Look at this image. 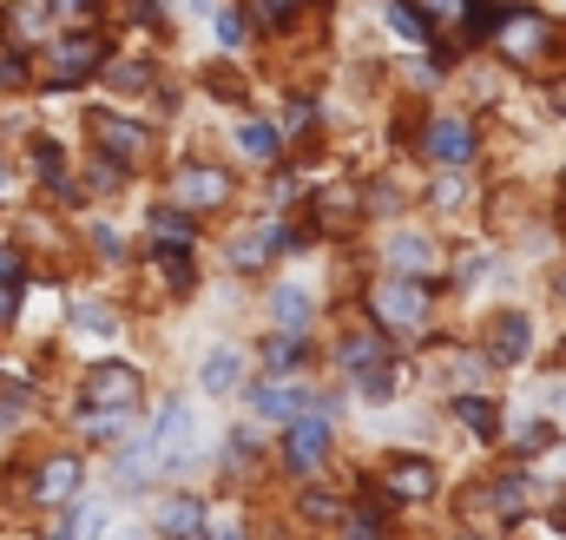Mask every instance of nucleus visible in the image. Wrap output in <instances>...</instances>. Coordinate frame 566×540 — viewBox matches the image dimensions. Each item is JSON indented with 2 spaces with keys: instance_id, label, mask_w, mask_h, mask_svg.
I'll return each instance as SVG.
<instances>
[{
  "instance_id": "37998d69",
  "label": "nucleus",
  "mask_w": 566,
  "mask_h": 540,
  "mask_svg": "<svg viewBox=\"0 0 566 540\" xmlns=\"http://www.w3.org/2000/svg\"><path fill=\"white\" fill-rule=\"evenodd\" d=\"M561 363H566V356H561Z\"/></svg>"
},
{
  "instance_id": "c9c22d12",
  "label": "nucleus",
  "mask_w": 566,
  "mask_h": 540,
  "mask_svg": "<svg viewBox=\"0 0 566 540\" xmlns=\"http://www.w3.org/2000/svg\"><path fill=\"white\" fill-rule=\"evenodd\" d=\"M415 7H422L429 20H435V13H442V20H448V13H468V0H415Z\"/></svg>"
},
{
  "instance_id": "ddd939ff",
  "label": "nucleus",
  "mask_w": 566,
  "mask_h": 540,
  "mask_svg": "<svg viewBox=\"0 0 566 540\" xmlns=\"http://www.w3.org/2000/svg\"><path fill=\"white\" fill-rule=\"evenodd\" d=\"M158 535H165V540H204V535H211L204 495H171V502L158 508Z\"/></svg>"
},
{
  "instance_id": "f704fd0d",
  "label": "nucleus",
  "mask_w": 566,
  "mask_h": 540,
  "mask_svg": "<svg viewBox=\"0 0 566 540\" xmlns=\"http://www.w3.org/2000/svg\"><path fill=\"white\" fill-rule=\"evenodd\" d=\"M13 310H20V284L0 277V323H13Z\"/></svg>"
},
{
  "instance_id": "dca6fc26",
  "label": "nucleus",
  "mask_w": 566,
  "mask_h": 540,
  "mask_svg": "<svg viewBox=\"0 0 566 540\" xmlns=\"http://www.w3.org/2000/svg\"><path fill=\"white\" fill-rule=\"evenodd\" d=\"M336 363H343L349 376H363V370L389 363V337H382V330H349V337L336 343Z\"/></svg>"
},
{
  "instance_id": "20e7f679",
  "label": "nucleus",
  "mask_w": 566,
  "mask_h": 540,
  "mask_svg": "<svg viewBox=\"0 0 566 540\" xmlns=\"http://www.w3.org/2000/svg\"><path fill=\"white\" fill-rule=\"evenodd\" d=\"M528 350H534V323H528V310H501L495 323H488V363H501V370H514V363H528Z\"/></svg>"
},
{
  "instance_id": "393cba45",
  "label": "nucleus",
  "mask_w": 566,
  "mask_h": 540,
  "mask_svg": "<svg viewBox=\"0 0 566 540\" xmlns=\"http://www.w3.org/2000/svg\"><path fill=\"white\" fill-rule=\"evenodd\" d=\"M396 363H376V370H363V376H349V389L363 396V403H396Z\"/></svg>"
},
{
  "instance_id": "4be33fe9",
  "label": "nucleus",
  "mask_w": 566,
  "mask_h": 540,
  "mask_svg": "<svg viewBox=\"0 0 566 540\" xmlns=\"http://www.w3.org/2000/svg\"><path fill=\"white\" fill-rule=\"evenodd\" d=\"M336 528H343V540H389V521H382V508H376V502H369V508H363V502H349Z\"/></svg>"
},
{
  "instance_id": "72a5a7b5",
  "label": "nucleus",
  "mask_w": 566,
  "mask_h": 540,
  "mask_svg": "<svg viewBox=\"0 0 566 540\" xmlns=\"http://www.w3.org/2000/svg\"><path fill=\"white\" fill-rule=\"evenodd\" d=\"M251 7H257V20H290L303 0H251Z\"/></svg>"
},
{
  "instance_id": "f3484780",
  "label": "nucleus",
  "mask_w": 566,
  "mask_h": 540,
  "mask_svg": "<svg viewBox=\"0 0 566 540\" xmlns=\"http://www.w3.org/2000/svg\"><path fill=\"white\" fill-rule=\"evenodd\" d=\"M191 238H198L191 211H178V205H158V211H152V244H158V251H191Z\"/></svg>"
},
{
  "instance_id": "c756f323",
  "label": "nucleus",
  "mask_w": 566,
  "mask_h": 540,
  "mask_svg": "<svg viewBox=\"0 0 566 540\" xmlns=\"http://www.w3.org/2000/svg\"><path fill=\"white\" fill-rule=\"evenodd\" d=\"M106 79H112L119 92H145V86H152V73H145V66H112Z\"/></svg>"
},
{
  "instance_id": "2f4dec72",
  "label": "nucleus",
  "mask_w": 566,
  "mask_h": 540,
  "mask_svg": "<svg viewBox=\"0 0 566 540\" xmlns=\"http://www.w3.org/2000/svg\"><path fill=\"white\" fill-rule=\"evenodd\" d=\"M112 185H125V165H112V158H92V191H112Z\"/></svg>"
},
{
  "instance_id": "b1692460",
  "label": "nucleus",
  "mask_w": 566,
  "mask_h": 540,
  "mask_svg": "<svg viewBox=\"0 0 566 540\" xmlns=\"http://www.w3.org/2000/svg\"><path fill=\"white\" fill-rule=\"evenodd\" d=\"M554 442H561V429H554V416H528V422L514 429V442H508V449H514V455H547Z\"/></svg>"
},
{
  "instance_id": "e433bc0d",
  "label": "nucleus",
  "mask_w": 566,
  "mask_h": 540,
  "mask_svg": "<svg viewBox=\"0 0 566 540\" xmlns=\"http://www.w3.org/2000/svg\"><path fill=\"white\" fill-rule=\"evenodd\" d=\"M218 540H251L244 528H218Z\"/></svg>"
},
{
  "instance_id": "a878e982",
  "label": "nucleus",
  "mask_w": 566,
  "mask_h": 540,
  "mask_svg": "<svg viewBox=\"0 0 566 540\" xmlns=\"http://www.w3.org/2000/svg\"><path fill=\"white\" fill-rule=\"evenodd\" d=\"M389 26H396L402 40H415V46H422V40L435 33V20H429V13H422L415 0H389Z\"/></svg>"
},
{
  "instance_id": "0eeeda50",
  "label": "nucleus",
  "mask_w": 566,
  "mask_h": 540,
  "mask_svg": "<svg viewBox=\"0 0 566 540\" xmlns=\"http://www.w3.org/2000/svg\"><path fill=\"white\" fill-rule=\"evenodd\" d=\"M475 145H481V139H475V125H468V119H455V112H448V119H429V132H422V152H429L435 165H468V158H475Z\"/></svg>"
},
{
  "instance_id": "bb28decb",
  "label": "nucleus",
  "mask_w": 566,
  "mask_h": 540,
  "mask_svg": "<svg viewBox=\"0 0 566 540\" xmlns=\"http://www.w3.org/2000/svg\"><path fill=\"white\" fill-rule=\"evenodd\" d=\"M284 139H303V132H317V106L310 99H290V112H284V125H277Z\"/></svg>"
},
{
  "instance_id": "9b49d317",
  "label": "nucleus",
  "mask_w": 566,
  "mask_h": 540,
  "mask_svg": "<svg viewBox=\"0 0 566 540\" xmlns=\"http://www.w3.org/2000/svg\"><path fill=\"white\" fill-rule=\"evenodd\" d=\"M495 46H501L508 59H534V53H547V20H541V13H501Z\"/></svg>"
},
{
  "instance_id": "423d86ee",
  "label": "nucleus",
  "mask_w": 566,
  "mask_h": 540,
  "mask_svg": "<svg viewBox=\"0 0 566 540\" xmlns=\"http://www.w3.org/2000/svg\"><path fill=\"white\" fill-rule=\"evenodd\" d=\"M99 66H106V40H99V33H73V40L53 46V86H79V79L99 73Z\"/></svg>"
},
{
  "instance_id": "4468645a",
  "label": "nucleus",
  "mask_w": 566,
  "mask_h": 540,
  "mask_svg": "<svg viewBox=\"0 0 566 540\" xmlns=\"http://www.w3.org/2000/svg\"><path fill=\"white\" fill-rule=\"evenodd\" d=\"M382 488H389L396 502H409V508H415V502H435V488H442V482H435V469H429V462H415V455H402V462H389V475H382Z\"/></svg>"
},
{
  "instance_id": "cd10ccee",
  "label": "nucleus",
  "mask_w": 566,
  "mask_h": 540,
  "mask_svg": "<svg viewBox=\"0 0 566 540\" xmlns=\"http://www.w3.org/2000/svg\"><path fill=\"white\" fill-rule=\"evenodd\" d=\"M343 508H349V502H336V495H323V488L303 495V515H310V521H343Z\"/></svg>"
},
{
  "instance_id": "c85d7f7f",
  "label": "nucleus",
  "mask_w": 566,
  "mask_h": 540,
  "mask_svg": "<svg viewBox=\"0 0 566 540\" xmlns=\"http://www.w3.org/2000/svg\"><path fill=\"white\" fill-rule=\"evenodd\" d=\"M218 40H224V46H244V40H251V20H244L237 7H224V13H218Z\"/></svg>"
},
{
  "instance_id": "39448f33",
  "label": "nucleus",
  "mask_w": 566,
  "mask_h": 540,
  "mask_svg": "<svg viewBox=\"0 0 566 540\" xmlns=\"http://www.w3.org/2000/svg\"><path fill=\"white\" fill-rule=\"evenodd\" d=\"M79 482H86L79 455H46L40 475H33V502H40V508H73V502H79Z\"/></svg>"
},
{
  "instance_id": "7c9ffc66",
  "label": "nucleus",
  "mask_w": 566,
  "mask_h": 540,
  "mask_svg": "<svg viewBox=\"0 0 566 540\" xmlns=\"http://www.w3.org/2000/svg\"><path fill=\"white\" fill-rule=\"evenodd\" d=\"M73 323L79 330H112V310L106 304H73Z\"/></svg>"
},
{
  "instance_id": "f257e3e1",
  "label": "nucleus",
  "mask_w": 566,
  "mask_h": 540,
  "mask_svg": "<svg viewBox=\"0 0 566 540\" xmlns=\"http://www.w3.org/2000/svg\"><path fill=\"white\" fill-rule=\"evenodd\" d=\"M369 310H376L382 323H396V330H422V323H429V284H415V277H382V284L369 290Z\"/></svg>"
},
{
  "instance_id": "6ab92c4d",
  "label": "nucleus",
  "mask_w": 566,
  "mask_h": 540,
  "mask_svg": "<svg viewBox=\"0 0 566 540\" xmlns=\"http://www.w3.org/2000/svg\"><path fill=\"white\" fill-rule=\"evenodd\" d=\"M488 495H495V515H501V521H521V515L534 508V495H541V488L514 469V475H495V488H488Z\"/></svg>"
},
{
  "instance_id": "7ed1b4c3",
  "label": "nucleus",
  "mask_w": 566,
  "mask_h": 540,
  "mask_svg": "<svg viewBox=\"0 0 566 540\" xmlns=\"http://www.w3.org/2000/svg\"><path fill=\"white\" fill-rule=\"evenodd\" d=\"M138 370L132 363H99L86 376V409H138Z\"/></svg>"
},
{
  "instance_id": "4c0bfd02",
  "label": "nucleus",
  "mask_w": 566,
  "mask_h": 540,
  "mask_svg": "<svg viewBox=\"0 0 566 540\" xmlns=\"http://www.w3.org/2000/svg\"><path fill=\"white\" fill-rule=\"evenodd\" d=\"M554 409H566V383H554Z\"/></svg>"
},
{
  "instance_id": "a19ab883",
  "label": "nucleus",
  "mask_w": 566,
  "mask_h": 540,
  "mask_svg": "<svg viewBox=\"0 0 566 540\" xmlns=\"http://www.w3.org/2000/svg\"><path fill=\"white\" fill-rule=\"evenodd\" d=\"M554 290H561V304H566V277H561V284H554Z\"/></svg>"
},
{
  "instance_id": "473e14b6",
  "label": "nucleus",
  "mask_w": 566,
  "mask_h": 540,
  "mask_svg": "<svg viewBox=\"0 0 566 540\" xmlns=\"http://www.w3.org/2000/svg\"><path fill=\"white\" fill-rule=\"evenodd\" d=\"M20 79H26V59L0 46V92H7V86H20Z\"/></svg>"
},
{
  "instance_id": "412c9836",
  "label": "nucleus",
  "mask_w": 566,
  "mask_h": 540,
  "mask_svg": "<svg viewBox=\"0 0 566 540\" xmlns=\"http://www.w3.org/2000/svg\"><path fill=\"white\" fill-rule=\"evenodd\" d=\"M389 264H396V277H422V271H435V244L429 238H389Z\"/></svg>"
},
{
  "instance_id": "a211bd4d",
  "label": "nucleus",
  "mask_w": 566,
  "mask_h": 540,
  "mask_svg": "<svg viewBox=\"0 0 566 540\" xmlns=\"http://www.w3.org/2000/svg\"><path fill=\"white\" fill-rule=\"evenodd\" d=\"M270 310H277V323H284V330H297V337H303V330H310V317H317V297H310L303 284H277V290H270Z\"/></svg>"
},
{
  "instance_id": "58836bf2",
  "label": "nucleus",
  "mask_w": 566,
  "mask_h": 540,
  "mask_svg": "<svg viewBox=\"0 0 566 540\" xmlns=\"http://www.w3.org/2000/svg\"><path fill=\"white\" fill-rule=\"evenodd\" d=\"M554 528H561V535H566V502H561V508H554Z\"/></svg>"
},
{
  "instance_id": "79ce46f5",
  "label": "nucleus",
  "mask_w": 566,
  "mask_h": 540,
  "mask_svg": "<svg viewBox=\"0 0 566 540\" xmlns=\"http://www.w3.org/2000/svg\"><path fill=\"white\" fill-rule=\"evenodd\" d=\"M462 540H481V535H462Z\"/></svg>"
},
{
  "instance_id": "2eb2a0df",
  "label": "nucleus",
  "mask_w": 566,
  "mask_h": 540,
  "mask_svg": "<svg viewBox=\"0 0 566 540\" xmlns=\"http://www.w3.org/2000/svg\"><path fill=\"white\" fill-rule=\"evenodd\" d=\"M237 383H244V350H237V343H218V350L198 363V389H204V396H231Z\"/></svg>"
},
{
  "instance_id": "f03ea898",
  "label": "nucleus",
  "mask_w": 566,
  "mask_h": 540,
  "mask_svg": "<svg viewBox=\"0 0 566 540\" xmlns=\"http://www.w3.org/2000/svg\"><path fill=\"white\" fill-rule=\"evenodd\" d=\"M330 462V416H297V422H284V469L290 475H317Z\"/></svg>"
},
{
  "instance_id": "aec40b11",
  "label": "nucleus",
  "mask_w": 566,
  "mask_h": 540,
  "mask_svg": "<svg viewBox=\"0 0 566 540\" xmlns=\"http://www.w3.org/2000/svg\"><path fill=\"white\" fill-rule=\"evenodd\" d=\"M303 363H310V337L277 330V337L264 343V370H270V376H290V370H303Z\"/></svg>"
},
{
  "instance_id": "6e6552de",
  "label": "nucleus",
  "mask_w": 566,
  "mask_h": 540,
  "mask_svg": "<svg viewBox=\"0 0 566 540\" xmlns=\"http://www.w3.org/2000/svg\"><path fill=\"white\" fill-rule=\"evenodd\" d=\"M244 396H251L257 422H297V416H310V389H297L290 376H270V383H257Z\"/></svg>"
},
{
  "instance_id": "5701e85b",
  "label": "nucleus",
  "mask_w": 566,
  "mask_h": 540,
  "mask_svg": "<svg viewBox=\"0 0 566 540\" xmlns=\"http://www.w3.org/2000/svg\"><path fill=\"white\" fill-rule=\"evenodd\" d=\"M237 152L270 165V158L284 152V132H277V125H264V119H251V125H237Z\"/></svg>"
},
{
  "instance_id": "f8f14e48",
  "label": "nucleus",
  "mask_w": 566,
  "mask_h": 540,
  "mask_svg": "<svg viewBox=\"0 0 566 540\" xmlns=\"http://www.w3.org/2000/svg\"><path fill=\"white\" fill-rule=\"evenodd\" d=\"M448 416H455L475 442H501V409H495V396H481V389H455Z\"/></svg>"
},
{
  "instance_id": "9d476101",
  "label": "nucleus",
  "mask_w": 566,
  "mask_h": 540,
  "mask_svg": "<svg viewBox=\"0 0 566 540\" xmlns=\"http://www.w3.org/2000/svg\"><path fill=\"white\" fill-rule=\"evenodd\" d=\"M171 198H178V211H218V205L231 198V178H224L218 165H191V172H178Z\"/></svg>"
},
{
  "instance_id": "ea45409f",
  "label": "nucleus",
  "mask_w": 566,
  "mask_h": 540,
  "mask_svg": "<svg viewBox=\"0 0 566 540\" xmlns=\"http://www.w3.org/2000/svg\"><path fill=\"white\" fill-rule=\"evenodd\" d=\"M53 540H73V528H59V535H53Z\"/></svg>"
},
{
  "instance_id": "1a4fd4ad",
  "label": "nucleus",
  "mask_w": 566,
  "mask_h": 540,
  "mask_svg": "<svg viewBox=\"0 0 566 540\" xmlns=\"http://www.w3.org/2000/svg\"><path fill=\"white\" fill-rule=\"evenodd\" d=\"M92 139H99V152H106L112 165H138V158H145V145H152V132H145V125L112 119V112H99V119H92Z\"/></svg>"
}]
</instances>
